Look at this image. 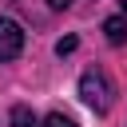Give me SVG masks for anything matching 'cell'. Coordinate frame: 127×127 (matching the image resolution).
Returning <instances> with one entry per match:
<instances>
[{
    "instance_id": "ba28073f",
    "label": "cell",
    "mask_w": 127,
    "mask_h": 127,
    "mask_svg": "<svg viewBox=\"0 0 127 127\" xmlns=\"http://www.w3.org/2000/svg\"><path fill=\"white\" fill-rule=\"evenodd\" d=\"M119 4H123V12H127V0H119Z\"/></svg>"
},
{
    "instance_id": "277c9868",
    "label": "cell",
    "mask_w": 127,
    "mask_h": 127,
    "mask_svg": "<svg viewBox=\"0 0 127 127\" xmlns=\"http://www.w3.org/2000/svg\"><path fill=\"white\" fill-rule=\"evenodd\" d=\"M12 127H44L36 115H32V107H24V103H16L12 107Z\"/></svg>"
},
{
    "instance_id": "5b68a950",
    "label": "cell",
    "mask_w": 127,
    "mask_h": 127,
    "mask_svg": "<svg viewBox=\"0 0 127 127\" xmlns=\"http://www.w3.org/2000/svg\"><path fill=\"white\" fill-rule=\"evenodd\" d=\"M44 127H75V119H71V115H64V111H52V115L44 119Z\"/></svg>"
},
{
    "instance_id": "3957f363",
    "label": "cell",
    "mask_w": 127,
    "mask_h": 127,
    "mask_svg": "<svg viewBox=\"0 0 127 127\" xmlns=\"http://www.w3.org/2000/svg\"><path fill=\"white\" fill-rule=\"evenodd\" d=\"M103 36H107V44H127V16H107L103 20Z\"/></svg>"
},
{
    "instance_id": "8992f818",
    "label": "cell",
    "mask_w": 127,
    "mask_h": 127,
    "mask_svg": "<svg viewBox=\"0 0 127 127\" xmlns=\"http://www.w3.org/2000/svg\"><path fill=\"white\" fill-rule=\"evenodd\" d=\"M75 48H79V40H75V36H64V40L56 44V56H71Z\"/></svg>"
},
{
    "instance_id": "7a4b0ae2",
    "label": "cell",
    "mask_w": 127,
    "mask_h": 127,
    "mask_svg": "<svg viewBox=\"0 0 127 127\" xmlns=\"http://www.w3.org/2000/svg\"><path fill=\"white\" fill-rule=\"evenodd\" d=\"M24 52V28L16 20H0V64L16 60Z\"/></svg>"
},
{
    "instance_id": "52a82bcc",
    "label": "cell",
    "mask_w": 127,
    "mask_h": 127,
    "mask_svg": "<svg viewBox=\"0 0 127 127\" xmlns=\"http://www.w3.org/2000/svg\"><path fill=\"white\" fill-rule=\"evenodd\" d=\"M52 8H67V4H75V0H48Z\"/></svg>"
},
{
    "instance_id": "6da1fadb",
    "label": "cell",
    "mask_w": 127,
    "mask_h": 127,
    "mask_svg": "<svg viewBox=\"0 0 127 127\" xmlns=\"http://www.w3.org/2000/svg\"><path fill=\"white\" fill-rule=\"evenodd\" d=\"M79 99H83L91 111H107V107L115 103V83H111V75H107L103 67H87V71L79 75Z\"/></svg>"
}]
</instances>
